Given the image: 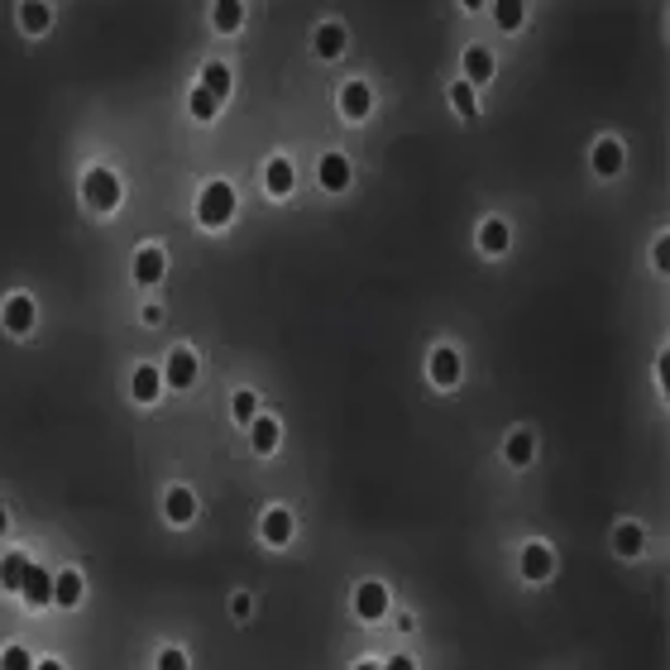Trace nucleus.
Masks as SVG:
<instances>
[{
	"label": "nucleus",
	"instance_id": "b1692460",
	"mask_svg": "<svg viewBox=\"0 0 670 670\" xmlns=\"http://www.w3.org/2000/svg\"><path fill=\"white\" fill-rule=\"evenodd\" d=\"M479 244H484V254H503L508 250V226H503V220H489V226L479 230Z\"/></svg>",
	"mask_w": 670,
	"mask_h": 670
},
{
	"label": "nucleus",
	"instance_id": "9b49d317",
	"mask_svg": "<svg viewBox=\"0 0 670 670\" xmlns=\"http://www.w3.org/2000/svg\"><path fill=\"white\" fill-rule=\"evenodd\" d=\"M321 187H331V192H345V187H350V163H345V154H326V158H321Z\"/></svg>",
	"mask_w": 670,
	"mask_h": 670
},
{
	"label": "nucleus",
	"instance_id": "f257e3e1",
	"mask_svg": "<svg viewBox=\"0 0 670 670\" xmlns=\"http://www.w3.org/2000/svg\"><path fill=\"white\" fill-rule=\"evenodd\" d=\"M196 216H202V226H211V230L230 226V216H235V192H230V182H206V187H202V202H196Z\"/></svg>",
	"mask_w": 670,
	"mask_h": 670
},
{
	"label": "nucleus",
	"instance_id": "2eb2a0df",
	"mask_svg": "<svg viewBox=\"0 0 670 670\" xmlns=\"http://www.w3.org/2000/svg\"><path fill=\"white\" fill-rule=\"evenodd\" d=\"M5 326H10L15 335H25L29 326H34V302H29V297H10V302H5Z\"/></svg>",
	"mask_w": 670,
	"mask_h": 670
},
{
	"label": "nucleus",
	"instance_id": "a211bd4d",
	"mask_svg": "<svg viewBox=\"0 0 670 670\" xmlns=\"http://www.w3.org/2000/svg\"><path fill=\"white\" fill-rule=\"evenodd\" d=\"M250 431H254V451L258 455H273L278 451V421L273 417H254Z\"/></svg>",
	"mask_w": 670,
	"mask_h": 670
},
{
	"label": "nucleus",
	"instance_id": "39448f33",
	"mask_svg": "<svg viewBox=\"0 0 670 670\" xmlns=\"http://www.w3.org/2000/svg\"><path fill=\"white\" fill-rule=\"evenodd\" d=\"M163 383H173V388H192L196 383V355L192 350H173L168 369H163Z\"/></svg>",
	"mask_w": 670,
	"mask_h": 670
},
{
	"label": "nucleus",
	"instance_id": "bb28decb",
	"mask_svg": "<svg viewBox=\"0 0 670 670\" xmlns=\"http://www.w3.org/2000/svg\"><path fill=\"white\" fill-rule=\"evenodd\" d=\"M216 111H220V101L211 96V91L196 87V91H192V115H196V120H216Z\"/></svg>",
	"mask_w": 670,
	"mask_h": 670
},
{
	"label": "nucleus",
	"instance_id": "f03ea898",
	"mask_svg": "<svg viewBox=\"0 0 670 670\" xmlns=\"http://www.w3.org/2000/svg\"><path fill=\"white\" fill-rule=\"evenodd\" d=\"M81 196H87L91 211H115L120 206V178L105 173V168H91L87 182H81Z\"/></svg>",
	"mask_w": 670,
	"mask_h": 670
},
{
	"label": "nucleus",
	"instance_id": "423d86ee",
	"mask_svg": "<svg viewBox=\"0 0 670 670\" xmlns=\"http://www.w3.org/2000/svg\"><path fill=\"white\" fill-rule=\"evenodd\" d=\"M158 388H163V374L154 364H139L135 379H129V393H135V403H158Z\"/></svg>",
	"mask_w": 670,
	"mask_h": 670
},
{
	"label": "nucleus",
	"instance_id": "393cba45",
	"mask_svg": "<svg viewBox=\"0 0 670 670\" xmlns=\"http://www.w3.org/2000/svg\"><path fill=\"white\" fill-rule=\"evenodd\" d=\"M642 542H646V536H642V527H618V532H613V546H618V556H642Z\"/></svg>",
	"mask_w": 670,
	"mask_h": 670
},
{
	"label": "nucleus",
	"instance_id": "20e7f679",
	"mask_svg": "<svg viewBox=\"0 0 670 670\" xmlns=\"http://www.w3.org/2000/svg\"><path fill=\"white\" fill-rule=\"evenodd\" d=\"M19 589H25V604H29V608H43V604H53V574L39 570V566L29 560L25 584H19Z\"/></svg>",
	"mask_w": 670,
	"mask_h": 670
},
{
	"label": "nucleus",
	"instance_id": "c756f323",
	"mask_svg": "<svg viewBox=\"0 0 670 670\" xmlns=\"http://www.w3.org/2000/svg\"><path fill=\"white\" fill-rule=\"evenodd\" d=\"M230 412H235V421H254L258 417V397L254 393H235L230 397Z\"/></svg>",
	"mask_w": 670,
	"mask_h": 670
},
{
	"label": "nucleus",
	"instance_id": "1a4fd4ad",
	"mask_svg": "<svg viewBox=\"0 0 670 670\" xmlns=\"http://www.w3.org/2000/svg\"><path fill=\"white\" fill-rule=\"evenodd\" d=\"M551 566H556V560H551V546L532 542V546L522 551V574H527V580H546Z\"/></svg>",
	"mask_w": 670,
	"mask_h": 670
},
{
	"label": "nucleus",
	"instance_id": "cd10ccee",
	"mask_svg": "<svg viewBox=\"0 0 670 670\" xmlns=\"http://www.w3.org/2000/svg\"><path fill=\"white\" fill-rule=\"evenodd\" d=\"M0 670H34V656L25 646H5V651H0Z\"/></svg>",
	"mask_w": 670,
	"mask_h": 670
},
{
	"label": "nucleus",
	"instance_id": "7ed1b4c3",
	"mask_svg": "<svg viewBox=\"0 0 670 670\" xmlns=\"http://www.w3.org/2000/svg\"><path fill=\"white\" fill-rule=\"evenodd\" d=\"M355 613H359L364 622H379V618L388 613V589H383L379 580L359 584V594H355Z\"/></svg>",
	"mask_w": 670,
	"mask_h": 670
},
{
	"label": "nucleus",
	"instance_id": "0eeeda50",
	"mask_svg": "<svg viewBox=\"0 0 670 670\" xmlns=\"http://www.w3.org/2000/svg\"><path fill=\"white\" fill-rule=\"evenodd\" d=\"M135 278L144 288H154L158 278H163V250H154V244H144V250L135 254Z\"/></svg>",
	"mask_w": 670,
	"mask_h": 670
},
{
	"label": "nucleus",
	"instance_id": "4468645a",
	"mask_svg": "<svg viewBox=\"0 0 670 670\" xmlns=\"http://www.w3.org/2000/svg\"><path fill=\"white\" fill-rule=\"evenodd\" d=\"M202 91H211L216 101H226L230 96V67L226 63H206L202 67Z\"/></svg>",
	"mask_w": 670,
	"mask_h": 670
},
{
	"label": "nucleus",
	"instance_id": "c85d7f7f",
	"mask_svg": "<svg viewBox=\"0 0 670 670\" xmlns=\"http://www.w3.org/2000/svg\"><path fill=\"white\" fill-rule=\"evenodd\" d=\"M19 19H25V29L29 34H43V29H49V5H25V10H19Z\"/></svg>",
	"mask_w": 670,
	"mask_h": 670
},
{
	"label": "nucleus",
	"instance_id": "2f4dec72",
	"mask_svg": "<svg viewBox=\"0 0 670 670\" xmlns=\"http://www.w3.org/2000/svg\"><path fill=\"white\" fill-rule=\"evenodd\" d=\"M493 15H498L503 29H517V25H522V5H517V0H498V10H493Z\"/></svg>",
	"mask_w": 670,
	"mask_h": 670
},
{
	"label": "nucleus",
	"instance_id": "72a5a7b5",
	"mask_svg": "<svg viewBox=\"0 0 670 670\" xmlns=\"http://www.w3.org/2000/svg\"><path fill=\"white\" fill-rule=\"evenodd\" d=\"M379 670H412V661H407V656H393V661L379 666Z\"/></svg>",
	"mask_w": 670,
	"mask_h": 670
},
{
	"label": "nucleus",
	"instance_id": "f8f14e48",
	"mask_svg": "<svg viewBox=\"0 0 670 670\" xmlns=\"http://www.w3.org/2000/svg\"><path fill=\"white\" fill-rule=\"evenodd\" d=\"M163 508H168L173 522H192V517H196V498H192V489H168Z\"/></svg>",
	"mask_w": 670,
	"mask_h": 670
},
{
	"label": "nucleus",
	"instance_id": "5701e85b",
	"mask_svg": "<svg viewBox=\"0 0 670 670\" xmlns=\"http://www.w3.org/2000/svg\"><path fill=\"white\" fill-rule=\"evenodd\" d=\"M25 570H29V556H5L0 560V584H5V589H19V584H25Z\"/></svg>",
	"mask_w": 670,
	"mask_h": 670
},
{
	"label": "nucleus",
	"instance_id": "4be33fe9",
	"mask_svg": "<svg viewBox=\"0 0 670 670\" xmlns=\"http://www.w3.org/2000/svg\"><path fill=\"white\" fill-rule=\"evenodd\" d=\"M465 73H469V81H489L493 77V53L489 49H469L465 53Z\"/></svg>",
	"mask_w": 670,
	"mask_h": 670
},
{
	"label": "nucleus",
	"instance_id": "6ab92c4d",
	"mask_svg": "<svg viewBox=\"0 0 670 670\" xmlns=\"http://www.w3.org/2000/svg\"><path fill=\"white\" fill-rule=\"evenodd\" d=\"M503 455H508V465H517V469H522V465H532L536 441L527 436V431H512V436H508V445H503Z\"/></svg>",
	"mask_w": 670,
	"mask_h": 670
},
{
	"label": "nucleus",
	"instance_id": "7c9ffc66",
	"mask_svg": "<svg viewBox=\"0 0 670 670\" xmlns=\"http://www.w3.org/2000/svg\"><path fill=\"white\" fill-rule=\"evenodd\" d=\"M451 101H455V111H460V115H474L479 111V105H474V87H465V81H455V87H451Z\"/></svg>",
	"mask_w": 670,
	"mask_h": 670
},
{
	"label": "nucleus",
	"instance_id": "e433bc0d",
	"mask_svg": "<svg viewBox=\"0 0 670 670\" xmlns=\"http://www.w3.org/2000/svg\"><path fill=\"white\" fill-rule=\"evenodd\" d=\"M0 532H5V508H0Z\"/></svg>",
	"mask_w": 670,
	"mask_h": 670
},
{
	"label": "nucleus",
	"instance_id": "c9c22d12",
	"mask_svg": "<svg viewBox=\"0 0 670 670\" xmlns=\"http://www.w3.org/2000/svg\"><path fill=\"white\" fill-rule=\"evenodd\" d=\"M355 670H379V666H374V661H364V666H355Z\"/></svg>",
	"mask_w": 670,
	"mask_h": 670
},
{
	"label": "nucleus",
	"instance_id": "a878e982",
	"mask_svg": "<svg viewBox=\"0 0 670 670\" xmlns=\"http://www.w3.org/2000/svg\"><path fill=\"white\" fill-rule=\"evenodd\" d=\"M240 19H244V5H240V0H220V5H216V29H240Z\"/></svg>",
	"mask_w": 670,
	"mask_h": 670
},
{
	"label": "nucleus",
	"instance_id": "9d476101",
	"mask_svg": "<svg viewBox=\"0 0 670 670\" xmlns=\"http://www.w3.org/2000/svg\"><path fill=\"white\" fill-rule=\"evenodd\" d=\"M431 379L441 388L460 383V355H455V350H436V355H431Z\"/></svg>",
	"mask_w": 670,
	"mask_h": 670
},
{
	"label": "nucleus",
	"instance_id": "dca6fc26",
	"mask_svg": "<svg viewBox=\"0 0 670 670\" xmlns=\"http://www.w3.org/2000/svg\"><path fill=\"white\" fill-rule=\"evenodd\" d=\"M53 604H63V608H77L81 604V574L77 570H67V574H58V580H53Z\"/></svg>",
	"mask_w": 670,
	"mask_h": 670
},
{
	"label": "nucleus",
	"instance_id": "aec40b11",
	"mask_svg": "<svg viewBox=\"0 0 670 670\" xmlns=\"http://www.w3.org/2000/svg\"><path fill=\"white\" fill-rule=\"evenodd\" d=\"M268 192H273V196H288L292 192V163L288 158H273V163H268Z\"/></svg>",
	"mask_w": 670,
	"mask_h": 670
},
{
	"label": "nucleus",
	"instance_id": "412c9836",
	"mask_svg": "<svg viewBox=\"0 0 670 670\" xmlns=\"http://www.w3.org/2000/svg\"><path fill=\"white\" fill-rule=\"evenodd\" d=\"M340 49H345V29H340V25H321V29H316V53H321V58H340Z\"/></svg>",
	"mask_w": 670,
	"mask_h": 670
},
{
	"label": "nucleus",
	"instance_id": "f3484780",
	"mask_svg": "<svg viewBox=\"0 0 670 670\" xmlns=\"http://www.w3.org/2000/svg\"><path fill=\"white\" fill-rule=\"evenodd\" d=\"M618 168H622V149L613 144V139H598V144H594V173H604V178H613Z\"/></svg>",
	"mask_w": 670,
	"mask_h": 670
},
{
	"label": "nucleus",
	"instance_id": "473e14b6",
	"mask_svg": "<svg viewBox=\"0 0 670 670\" xmlns=\"http://www.w3.org/2000/svg\"><path fill=\"white\" fill-rule=\"evenodd\" d=\"M158 670H187V656L178 651V646H168V651L158 656Z\"/></svg>",
	"mask_w": 670,
	"mask_h": 670
},
{
	"label": "nucleus",
	"instance_id": "6e6552de",
	"mask_svg": "<svg viewBox=\"0 0 670 670\" xmlns=\"http://www.w3.org/2000/svg\"><path fill=\"white\" fill-rule=\"evenodd\" d=\"M369 105H374V96H369V87H364V81H350V87L340 91V111H345L350 120H364V115H369Z\"/></svg>",
	"mask_w": 670,
	"mask_h": 670
},
{
	"label": "nucleus",
	"instance_id": "ddd939ff",
	"mask_svg": "<svg viewBox=\"0 0 670 670\" xmlns=\"http://www.w3.org/2000/svg\"><path fill=\"white\" fill-rule=\"evenodd\" d=\"M288 536H292V512L288 508H273V512L264 517V542L268 546H283Z\"/></svg>",
	"mask_w": 670,
	"mask_h": 670
},
{
	"label": "nucleus",
	"instance_id": "f704fd0d",
	"mask_svg": "<svg viewBox=\"0 0 670 670\" xmlns=\"http://www.w3.org/2000/svg\"><path fill=\"white\" fill-rule=\"evenodd\" d=\"M34 670H63V666H58V661H39V666H34Z\"/></svg>",
	"mask_w": 670,
	"mask_h": 670
}]
</instances>
